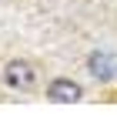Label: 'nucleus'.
Instances as JSON below:
<instances>
[{
    "label": "nucleus",
    "mask_w": 117,
    "mask_h": 121,
    "mask_svg": "<svg viewBox=\"0 0 117 121\" xmlns=\"http://www.w3.org/2000/svg\"><path fill=\"white\" fill-rule=\"evenodd\" d=\"M34 67L27 64V60H10L7 64V71H4V81L10 84V87H34Z\"/></svg>",
    "instance_id": "2"
},
{
    "label": "nucleus",
    "mask_w": 117,
    "mask_h": 121,
    "mask_svg": "<svg viewBox=\"0 0 117 121\" xmlns=\"http://www.w3.org/2000/svg\"><path fill=\"white\" fill-rule=\"evenodd\" d=\"M87 71H90L97 81H110L114 74H117V67H114V57H110V54H97V51L90 54V60H87Z\"/></svg>",
    "instance_id": "3"
},
{
    "label": "nucleus",
    "mask_w": 117,
    "mask_h": 121,
    "mask_svg": "<svg viewBox=\"0 0 117 121\" xmlns=\"http://www.w3.org/2000/svg\"><path fill=\"white\" fill-rule=\"evenodd\" d=\"M80 84H74V81H67V78H60V81H50L47 84V98L54 101V104H74V101H80Z\"/></svg>",
    "instance_id": "1"
}]
</instances>
